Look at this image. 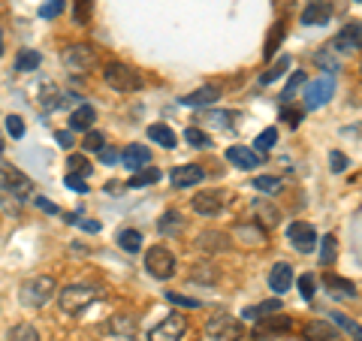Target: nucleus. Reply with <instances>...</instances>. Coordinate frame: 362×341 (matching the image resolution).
<instances>
[{"instance_id": "obj_1", "label": "nucleus", "mask_w": 362, "mask_h": 341, "mask_svg": "<svg viewBox=\"0 0 362 341\" xmlns=\"http://www.w3.org/2000/svg\"><path fill=\"white\" fill-rule=\"evenodd\" d=\"M54 293H58V281H54L52 275H37V278H28L18 287V299H21L25 308H42Z\"/></svg>"}, {"instance_id": "obj_2", "label": "nucleus", "mask_w": 362, "mask_h": 341, "mask_svg": "<svg viewBox=\"0 0 362 341\" xmlns=\"http://www.w3.org/2000/svg\"><path fill=\"white\" fill-rule=\"evenodd\" d=\"M0 190L9 193V197H13L16 202L37 197V187H33V181H30L25 173H21L18 166L6 163V161H0Z\"/></svg>"}, {"instance_id": "obj_3", "label": "nucleus", "mask_w": 362, "mask_h": 341, "mask_svg": "<svg viewBox=\"0 0 362 341\" xmlns=\"http://www.w3.org/2000/svg\"><path fill=\"white\" fill-rule=\"evenodd\" d=\"M97 299H100V287H94V284H70V287L58 293V305L64 314H82Z\"/></svg>"}, {"instance_id": "obj_4", "label": "nucleus", "mask_w": 362, "mask_h": 341, "mask_svg": "<svg viewBox=\"0 0 362 341\" xmlns=\"http://www.w3.org/2000/svg\"><path fill=\"white\" fill-rule=\"evenodd\" d=\"M103 82L112 88V91H121V94H130V91H139L145 82H142V76L133 70V67L127 64H106V70H103Z\"/></svg>"}, {"instance_id": "obj_5", "label": "nucleus", "mask_w": 362, "mask_h": 341, "mask_svg": "<svg viewBox=\"0 0 362 341\" xmlns=\"http://www.w3.org/2000/svg\"><path fill=\"white\" fill-rule=\"evenodd\" d=\"M97 49L94 45H85V42H73L64 49V67L76 76H88L90 70L97 67Z\"/></svg>"}, {"instance_id": "obj_6", "label": "nucleus", "mask_w": 362, "mask_h": 341, "mask_svg": "<svg viewBox=\"0 0 362 341\" xmlns=\"http://www.w3.org/2000/svg\"><path fill=\"white\" fill-rule=\"evenodd\" d=\"M145 269H148L151 278L169 281L175 275V269H178L175 254L169 251V248H163V245H154V248H148V254H145Z\"/></svg>"}, {"instance_id": "obj_7", "label": "nucleus", "mask_w": 362, "mask_h": 341, "mask_svg": "<svg viewBox=\"0 0 362 341\" xmlns=\"http://www.w3.org/2000/svg\"><path fill=\"white\" fill-rule=\"evenodd\" d=\"M206 335L211 341H239L245 335V326H242L239 317L218 314V317H211V320L206 323Z\"/></svg>"}, {"instance_id": "obj_8", "label": "nucleus", "mask_w": 362, "mask_h": 341, "mask_svg": "<svg viewBox=\"0 0 362 341\" xmlns=\"http://www.w3.org/2000/svg\"><path fill=\"white\" fill-rule=\"evenodd\" d=\"M332 97H335V79L326 73V76L314 79V82L305 88V109L314 112V109H320V106L329 103Z\"/></svg>"}, {"instance_id": "obj_9", "label": "nucleus", "mask_w": 362, "mask_h": 341, "mask_svg": "<svg viewBox=\"0 0 362 341\" xmlns=\"http://www.w3.org/2000/svg\"><path fill=\"white\" fill-rule=\"evenodd\" d=\"M187 333V320L181 314H169L166 320L157 323L151 333H148V341H181Z\"/></svg>"}, {"instance_id": "obj_10", "label": "nucleus", "mask_w": 362, "mask_h": 341, "mask_svg": "<svg viewBox=\"0 0 362 341\" xmlns=\"http://www.w3.org/2000/svg\"><path fill=\"white\" fill-rule=\"evenodd\" d=\"M226 206V193L223 190H202L194 197V212L202 218H218Z\"/></svg>"}, {"instance_id": "obj_11", "label": "nucleus", "mask_w": 362, "mask_h": 341, "mask_svg": "<svg viewBox=\"0 0 362 341\" xmlns=\"http://www.w3.org/2000/svg\"><path fill=\"white\" fill-rule=\"evenodd\" d=\"M359 49H362V21H350L332 40V52L344 54V52H359Z\"/></svg>"}, {"instance_id": "obj_12", "label": "nucleus", "mask_w": 362, "mask_h": 341, "mask_svg": "<svg viewBox=\"0 0 362 341\" xmlns=\"http://www.w3.org/2000/svg\"><path fill=\"white\" fill-rule=\"evenodd\" d=\"M287 238L293 242V248H296V251H302V254H311L314 248H317V233H314L311 224H302V221L290 224V226H287Z\"/></svg>"}, {"instance_id": "obj_13", "label": "nucleus", "mask_w": 362, "mask_h": 341, "mask_svg": "<svg viewBox=\"0 0 362 341\" xmlns=\"http://www.w3.org/2000/svg\"><path fill=\"white\" fill-rule=\"evenodd\" d=\"M233 236H235V242L245 245V248H263L266 245V230L259 224H254V221L235 224L233 226Z\"/></svg>"}, {"instance_id": "obj_14", "label": "nucleus", "mask_w": 362, "mask_h": 341, "mask_svg": "<svg viewBox=\"0 0 362 341\" xmlns=\"http://www.w3.org/2000/svg\"><path fill=\"white\" fill-rule=\"evenodd\" d=\"M329 18H332L329 0H308V4H305V9H302V25H308V28L326 25Z\"/></svg>"}, {"instance_id": "obj_15", "label": "nucleus", "mask_w": 362, "mask_h": 341, "mask_svg": "<svg viewBox=\"0 0 362 341\" xmlns=\"http://www.w3.org/2000/svg\"><path fill=\"white\" fill-rule=\"evenodd\" d=\"M226 161L235 169H254L263 163V154H257L254 149H247V145H230V149H226Z\"/></svg>"}, {"instance_id": "obj_16", "label": "nucleus", "mask_w": 362, "mask_h": 341, "mask_svg": "<svg viewBox=\"0 0 362 341\" xmlns=\"http://www.w3.org/2000/svg\"><path fill=\"white\" fill-rule=\"evenodd\" d=\"M202 178H206V169L197 166V163L175 166L173 173H169V181H173V187H194V185H199Z\"/></svg>"}, {"instance_id": "obj_17", "label": "nucleus", "mask_w": 362, "mask_h": 341, "mask_svg": "<svg viewBox=\"0 0 362 341\" xmlns=\"http://www.w3.org/2000/svg\"><path fill=\"white\" fill-rule=\"evenodd\" d=\"M326 284V293H329L332 299H354L356 296V284L350 278H338V275H326L323 278Z\"/></svg>"}, {"instance_id": "obj_18", "label": "nucleus", "mask_w": 362, "mask_h": 341, "mask_svg": "<svg viewBox=\"0 0 362 341\" xmlns=\"http://www.w3.org/2000/svg\"><path fill=\"white\" fill-rule=\"evenodd\" d=\"M214 100H221V88L218 85H202L199 91H194V94H185L178 103L181 106H211Z\"/></svg>"}, {"instance_id": "obj_19", "label": "nucleus", "mask_w": 362, "mask_h": 341, "mask_svg": "<svg viewBox=\"0 0 362 341\" xmlns=\"http://www.w3.org/2000/svg\"><path fill=\"white\" fill-rule=\"evenodd\" d=\"M151 161V149H145V145H130V149H124L121 154V163L130 169V173H139L142 166H148Z\"/></svg>"}, {"instance_id": "obj_20", "label": "nucleus", "mask_w": 362, "mask_h": 341, "mask_svg": "<svg viewBox=\"0 0 362 341\" xmlns=\"http://www.w3.org/2000/svg\"><path fill=\"white\" fill-rule=\"evenodd\" d=\"M197 248H202L206 254H221V251H226V248H230V236L218 233V230H209V233L197 236Z\"/></svg>"}, {"instance_id": "obj_21", "label": "nucleus", "mask_w": 362, "mask_h": 341, "mask_svg": "<svg viewBox=\"0 0 362 341\" xmlns=\"http://www.w3.org/2000/svg\"><path fill=\"white\" fill-rule=\"evenodd\" d=\"M290 284H293V269L287 266V263H275L272 266V272H269V287H272V293H287L290 290Z\"/></svg>"}, {"instance_id": "obj_22", "label": "nucleus", "mask_w": 362, "mask_h": 341, "mask_svg": "<svg viewBox=\"0 0 362 341\" xmlns=\"http://www.w3.org/2000/svg\"><path fill=\"white\" fill-rule=\"evenodd\" d=\"M305 338L308 341H341V333L326 320H311L305 326Z\"/></svg>"}, {"instance_id": "obj_23", "label": "nucleus", "mask_w": 362, "mask_h": 341, "mask_svg": "<svg viewBox=\"0 0 362 341\" xmlns=\"http://www.w3.org/2000/svg\"><path fill=\"white\" fill-rule=\"evenodd\" d=\"M109 333L121 338V341H133L136 338V320L130 314H118V317H112L109 320Z\"/></svg>"}, {"instance_id": "obj_24", "label": "nucleus", "mask_w": 362, "mask_h": 341, "mask_svg": "<svg viewBox=\"0 0 362 341\" xmlns=\"http://www.w3.org/2000/svg\"><path fill=\"white\" fill-rule=\"evenodd\" d=\"M94 121H97V112L85 103V106H78L73 115H70V130H73V133H88Z\"/></svg>"}, {"instance_id": "obj_25", "label": "nucleus", "mask_w": 362, "mask_h": 341, "mask_svg": "<svg viewBox=\"0 0 362 341\" xmlns=\"http://www.w3.org/2000/svg\"><path fill=\"white\" fill-rule=\"evenodd\" d=\"M281 311V299H266V302H259V305H251V308H245L242 317H247V320H263V317L269 314H278Z\"/></svg>"}, {"instance_id": "obj_26", "label": "nucleus", "mask_w": 362, "mask_h": 341, "mask_svg": "<svg viewBox=\"0 0 362 341\" xmlns=\"http://www.w3.org/2000/svg\"><path fill=\"white\" fill-rule=\"evenodd\" d=\"M148 136H151L157 145H160V149H166V151H173L175 145H178V136L169 130L166 124H151V127H148Z\"/></svg>"}, {"instance_id": "obj_27", "label": "nucleus", "mask_w": 362, "mask_h": 341, "mask_svg": "<svg viewBox=\"0 0 362 341\" xmlns=\"http://www.w3.org/2000/svg\"><path fill=\"white\" fill-rule=\"evenodd\" d=\"M115 245L121 248V251H127V254H136L142 248V233L139 230H133V226H127V230H121L115 236Z\"/></svg>"}, {"instance_id": "obj_28", "label": "nucleus", "mask_w": 362, "mask_h": 341, "mask_svg": "<svg viewBox=\"0 0 362 341\" xmlns=\"http://www.w3.org/2000/svg\"><path fill=\"white\" fill-rule=\"evenodd\" d=\"M64 103V94H61V88L58 85H42V91H40V106L45 109V112H52V109H58Z\"/></svg>"}, {"instance_id": "obj_29", "label": "nucleus", "mask_w": 362, "mask_h": 341, "mask_svg": "<svg viewBox=\"0 0 362 341\" xmlns=\"http://www.w3.org/2000/svg\"><path fill=\"white\" fill-rule=\"evenodd\" d=\"M181 212H175V209H169V212H163V218L157 221V233H163V236H175V233H181Z\"/></svg>"}, {"instance_id": "obj_30", "label": "nucleus", "mask_w": 362, "mask_h": 341, "mask_svg": "<svg viewBox=\"0 0 362 341\" xmlns=\"http://www.w3.org/2000/svg\"><path fill=\"white\" fill-rule=\"evenodd\" d=\"M199 124H209V127H218V130H226V127H233V112H202L199 115Z\"/></svg>"}, {"instance_id": "obj_31", "label": "nucleus", "mask_w": 362, "mask_h": 341, "mask_svg": "<svg viewBox=\"0 0 362 341\" xmlns=\"http://www.w3.org/2000/svg\"><path fill=\"white\" fill-rule=\"evenodd\" d=\"M284 33H287V25H284V21H278V25L272 28L269 40H266V49H263V58H266V61H272V58H275V52H278L281 40H284Z\"/></svg>"}, {"instance_id": "obj_32", "label": "nucleus", "mask_w": 362, "mask_h": 341, "mask_svg": "<svg viewBox=\"0 0 362 341\" xmlns=\"http://www.w3.org/2000/svg\"><path fill=\"white\" fill-rule=\"evenodd\" d=\"M42 64V54L33 52V49H21L18 58H16V70L18 73H28V70H37V67Z\"/></svg>"}, {"instance_id": "obj_33", "label": "nucleus", "mask_w": 362, "mask_h": 341, "mask_svg": "<svg viewBox=\"0 0 362 341\" xmlns=\"http://www.w3.org/2000/svg\"><path fill=\"white\" fill-rule=\"evenodd\" d=\"M290 326H293L290 317L269 314V317H263V333H259V335H266V333H290Z\"/></svg>"}, {"instance_id": "obj_34", "label": "nucleus", "mask_w": 362, "mask_h": 341, "mask_svg": "<svg viewBox=\"0 0 362 341\" xmlns=\"http://www.w3.org/2000/svg\"><path fill=\"white\" fill-rule=\"evenodd\" d=\"M6 341H40V333L33 323H16L13 329H9Z\"/></svg>"}, {"instance_id": "obj_35", "label": "nucleus", "mask_w": 362, "mask_h": 341, "mask_svg": "<svg viewBox=\"0 0 362 341\" xmlns=\"http://www.w3.org/2000/svg\"><path fill=\"white\" fill-rule=\"evenodd\" d=\"M160 169H142V173H133L130 181H127V187H148L154 185V181H160Z\"/></svg>"}, {"instance_id": "obj_36", "label": "nucleus", "mask_w": 362, "mask_h": 341, "mask_svg": "<svg viewBox=\"0 0 362 341\" xmlns=\"http://www.w3.org/2000/svg\"><path fill=\"white\" fill-rule=\"evenodd\" d=\"M275 142H278V130L269 127V130H263V133L257 136L251 149H257V154H263V151H269V149H275Z\"/></svg>"}, {"instance_id": "obj_37", "label": "nucleus", "mask_w": 362, "mask_h": 341, "mask_svg": "<svg viewBox=\"0 0 362 341\" xmlns=\"http://www.w3.org/2000/svg\"><path fill=\"white\" fill-rule=\"evenodd\" d=\"M66 169H70V175H82L85 178L90 173V161L85 154H70L66 157Z\"/></svg>"}, {"instance_id": "obj_38", "label": "nucleus", "mask_w": 362, "mask_h": 341, "mask_svg": "<svg viewBox=\"0 0 362 341\" xmlns=\"http://www.w3.org/2000/svg\"><path fill=\"white\" fill-rule=\"evenodd\" d=\"M287 70H290V58H281L278 64H272L269 70H266L263 76H259V82H263V85H272V82H275V79H278L281 73H287Z\"/></svg>"}, {"instance_id": "obj_39", "label": "nucleus", "mask_w": 362, "mask_h": 341, "mask_svg": "<svg viewBox=\"0 0 362 341\" xmlns=\"http://www.w3.org/2000/svg\"><path fill=\"white\" fill-rule=\"evenodd\" d=\"M103 149H106V136L100 133V130H88V133H85V151L100 154Z\"/></svg>"}, {"instance_id": "obj_40", "label": "nucleus", "mask_w": 362, "mask_h": 341, "mask_svg": "<svg viewBox=\"0 0 362 341\" xmlns=\"http://www.w3.org/2000/svg\"><path fill=\"white\" fill-rule=\"evenodd\" d=\"M185 139L194 145V149H211V139H209V136L202 133L199 127H187V130H185Z\"/></svg>"}, {"instance_id": "obj_41", "label": "nucleus", "mask_w": 362, "mask_h": 341, "mask_svg": "<svg viewBox=\"0 0 362 341\" xmlns=\"http://www.w3.org/2000/svg\"><path fill=\"white\" fill-rule=\"evenodd\" d=\"M302 85H305V76H302V73H293V76H290V82H287V88L281 91V103L287 106V103H290V97L296 94V91H299Z\"/></svg>"}, {"instance_id": "obj_42", "label": "nucleus", "mask_w": 362, "mask_h": 341, "mask_svg": "<svg viewBox=\"0 0 362 341\" xmlns=\"http://www.w3.org/2000/svg\"><path fill=\"white\" fill-rule=\"evenodd\" d=\"M320 263H323V266H332V263H335V236H326V238H323Z\"/></svg>"}, {"instance_id": "obj_43", "label": "nucleus", "mask_w": 362, "mask_h": 341, "mask_svg": "<svg viewBox=\"0 0 362 341\" xmlns=\"http://www.w3.org/2000/svg\"><path fill=\"white\" fill-rule=\"evenodd\" d=\"M254 187H257V190H263V193H278V190H281V178L259 175V178H254Z\"/></svg>"}, {"instance_id": "obj_44", "label": "nucleus", "mask_w": 362, "mask_h": 341, "mask_svg": "<svg viewBox=\"0 0 362 341\" xmlns=\"http://www.w3.org/2000/svg\"><path fill=\"white\" fill-rule=\"evenodd\" d=\"M4 124H6V133L13 136V139H21V136H25V121H21L18 115H9Z\"/></svg>"}, {"instance_id": "obj_45", "label": "nucleus", "mask_w": 362, "mask_h": 341, "mask_svg": "<svg viewBox=\"0 0 362 341\" xmlns=\"http://www.w3.org/2000/svg\"><path fill=\"white\" fill-rule=\"evenodd\" d=\"M61 9H64V0H45L40 6V18H54L61 16Z\"/></svg>"}, {"instance_id": "obj_46", "label": "nucleus", "mask_w": 362, "mask_h": 341, "mask_svg": "<svg viewBox=\"0 0 362 341\" xmlns=\"http://www.w3.org/2000/svg\"><path fill=\"white\" fill-rule=\"evenodd\" d=\"M314 61H317V67H326V70H329V76L338 73V61H335L326 49H323V52H317V54H314Z\"/></svg>"}, {"instance_id": "obj_47", "label": "nucleus", "mask_w": 362, "mask_h": 341, "mask_svg": "<svg viewBox=\"0 0 362 341\" xmlns=\"http://www.w3.org/2000/svg\"><path fill=\"white\" fill-rule=\"evenodd\" d=\"M166 299L173 305H181V308H199V299H190V296H181V293H166Z\"/></svg>"}, {"instance_id": "obj_48", "label": "nucleus", "mask_w": 362, "mask_h": 341, "mask_svg": "<svg viewBox=\"0 0 362 341\" xmlns=\"http://www.w3.org/2000/svg\"><path fill=\"white\" fill-rule=\"evenodd\" d=\"M73 18L78 21V25L90 18V0H76V6H73Z\"/></svg>"}, {"instance_id": "obj_49", "label": "nucleus", "mask_w": 362, "mask_h": 341, "mask_svg": "<svg viewBox=\"0 0 362 341\" xmlns=\"http://www.w3.org/2000/svg\"><path fill=\"white\" fill-rule=\"evenodd\" d=\"M299 293H302L305 302L314 299V275H302V278H299Z\"/></svg>"}, {"instance_id": "obj_50", "label": "nucleus", "mask_w": 362, "mask_h": 341, "mask_svg": "<svg viewBox=\"0 0 362 341\" xmlns=\"http://www.w3.org/2000/svg\"><path fill=\"white\" fill-rule=\"evenodd\" d=\"M281 121H287L290 127H299V124H302V109H290V106H284V109H281Z\"/></svg>"}, {"instance_id": "obj_51", "label": "nucleus", "mask_w": 362, "mask_h": 341, "mask_svg": "<svg viewBox=\"0 0 362 341\" xmlns=\"http://www.w3.org/2000/svg\"><path fill=\"white\" fill-rule=\"evenodd\" d=\"M329 317H332V320H335V326H341V329H347V333H354V335H359V333H362V326H356L354 320H347V317H344V314H338V311H335V314H329Z\"/></svg>"}, {"instance_id": "obj_52", "label": "nucleus", "mask_w": 362, "mask_h": 341, "mask_svg": "<svg viewBox=\"0 0 362 341\" xmlns=\"http://www.w3.org/2000/svg\"><path fill=\"white\" fill-rule=\"evenodd\" d=\"M64 185L70 187V190H76V193H88V181H85L82 175H66Z\"/></svg>"}, {"instance_id": "obj_53", "label": "nucleus", "mask_w": 362, "mask_h": 341, "mask_svg": "<svg viewBox=\"0 0 362 341\" xmlns=\"http://www.w3.org/2000/svg\"><path fill=\"white\" fill-rule=\"evenodd\" d=\"M33 202H37V209H40V212H45V214H61V206H54L52 200L40 197V193H37V197H33Z\"/></svg>"}, {"instance_id": "obj_54", "label": "nucleus", "mask_w": 362, "mask_h": 341, "mask_svg": "<svg viewBox=\"0 0 362 341\" xmlns=\"http://www.w3.org/2000/svg\"><path fill=\"white\" fill-rule=\"evenodd\" d=\"M199 272H194V278L197 281H209V284H214V281H218V272H211L214 266H197Z\"/></svg>"}, {"instance_id": "obj_55", "label": "nucleus", "mask_w": 362, "mask_h": 341, "mask_svg": "<svg viewBox=\"0 0 362 341\" xmlns=\"http://www.w3.org/2000/svg\"><path fill=\"white\" fill-rule=\"evenodd\" d=\"M329 163H332V173H344V169H347V157L341 151H332L329 154Z\"/></svg>"}, {"instance_id": "obj_56", "label": "nucleus", "mask_w": 362, "mask_h": 341, "mask_svg": "<svg viewBox=\"0 0 362 341\" xmlns=\"http://www.w3.org/2000/svg\"><path fill=\"white\" fill-rule=\"evenodd\" d=\"M118 161H121V154H118V151H112V149H103V151H100V163L112 166V163H118Z\"/></svg>"}, {"instance_id": "obj_57", "label": "nucleus", "mask_w": 362, "mask_h": 341, "mask_svg": "<svg viewBox=\"0 0 362 341\" xmlns=\"http://www.w3.org/2000/svg\"><path fill=\"white\" fill-rule=\"evenodd\" d=\"M54 139H58V145H64V149H73V130H58Z\"/></svg>"}, {"instance_id": "obj_58", "label": "nucleus", "mask_w": 362, "mask_h": 341, "mask_svg": "<svg viewBox=\"0 0 362 341\" xmlns=\"http://www.w3.org/2000/svg\"><path fill=\"white\" fill-rule=\"evenodd\" d=\"M82 230H88V233H100V224L97 221H76Z\"/></svg>"}, {"instance_id": "obj_59", "label": "nucleus", "mask_w": 362, "mask_h": 341, "mask_svg": "<svg viewBox=\"0 0 362 341\" xmlns=\"http://www.w3.org/2000/svg\"><path fill=\"white\" fill-rule=\"evenodd\" d=\"M0 54H4V33H0Z\"/></svg>"}, {"instance_id": "obj_60", "label": "nucleus", "mask_w": 362, "mask_h": 341, "mask_svg": "<svg viewBox=\"0 0 362 341\" xmlns=\"http://www.w3.org/2000/svg\"><path fill=\"white\" fill-rule=\"evenodd\" d=\"M0 154H4V139H0Z\"/></svg>"}, {"instance_id": "obj_61", "label": "nucleus", "mask_w": 362, "mask_h": 341, "mask_svg": "<svg viewBox=\"0 0 362 341\" xmlns=\"http://www.w3.org/2000/svg\"><path fill=\"white\" fill-rule=\"evenodd\" d=\"M356 341H362V333H359V335H356Z\"/></svg>"}, {"instance_id": "obj_62", "label": "nucleus", "mask_w": 362, "mask_h": 341, "mask_svg": "<svg viewBox=\"0 0 362 341\" xmlns=\"http://www.w3.org/2000/svg\"><path fill=\"white\" fill-rule=\"evenodd\" d=\"M356 4H362V0H356Z\"/></svg>"}]
</instances>
